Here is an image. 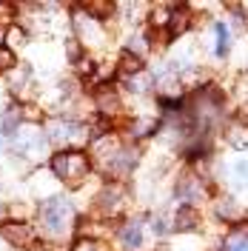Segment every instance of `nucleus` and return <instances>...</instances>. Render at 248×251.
<instances>
[{
	"instance_id": "obj_1",
	"label": "nucleus",
	"mask_w": 248,
	"mask_h": 251,
	"mask_svg": "<svg viewBox=\"0 0 248 251\" xmlns=\"http://www.w3.org/2000/svg\"><path fill=\"white\" fill-rule=\"evenodd\" d=\"M49 166H51V174L57 180H63L72 188H80L92 174V157L80 149H72V151H57L49 160Z\"/></svg>"
},
{
	"instance_id": "obj_2",
	"label": "nucleus",
	"mask_w": 248,
	"mask_h": 251,
	"mask_svg": "<svg viewBox=\"0 0 248 251\" xmlns=\"http://www.w3.org/2000/svg\"><path fill=\"white\" fill-rule=\"evenodd\" d=\"M174 197L180 200V205H194V208H200L202 203H211L214 186L205 183L194 169H186V172L177 174V180H174Z\"/></svg>"
},
{
	"instance_id": "obj_3",
	"label": "nucleus",
	"mask_w": 248,
	"mask_h": 251,
	"mask_svg": "<svg viewBox=\"0 0 248 251\" xmlns=\"http://www.w3.org/2000/svg\"><path fill=\"white\" fill-rule=\"evenodd\" d=\"M74 220V205L66 197H49L40 205V226L49 237H63Z\"/></svg>"
},
{
	"instance_id": "obj_4",
	"label": "nucleus",
	"mask_w": 248,
	"mask_h": 251,
	"mask_svg": "<svg viewBox=\"0 0 248 251\" xmlns=\"http://www.w3.org/2000/svg\"><path fill=\"white\" fill-rule=\"evenodd\" d=\"M211 214H214L223 226H231V228L243 226L248 220L246 205L240 203L237 197H231L228 191H214V197H211Z\"/></svg>"
},
{
	"instance_id": "obj_5",
	"label": "nucleus",
	"mask_w": 248,
	"mask_h": 251,
	"mask_svg": "<svg viewBox=\"0 0 248 251\" xmlns=\"http://www.w3.org/2000/svg\"><path fill=\"white\" fill-rule=\"evenodd\" d=\"M125 203H128V191H125L123 183H106V186L100 188V194L94 197L97 211H100V214H106V217L120 214Z\"/></svg>"
},
{
	"instance_id": "obj_6",
	"label": "nucleus",
	"mask_w": 248,
	"mask_h": 251,
	"mask_svg": "<svg viewBox=\"0 0 248 251\" xmlns=\"http://www.w3.org/2000/svg\"><path fill=\"white\" fill-rule=\"evenodd\" d=\"M137 163H140V151L134 146H117V149L106 157V172H109V177H114V183H117V177H128V174L134 172Z\"/></svg>"
},
{
	"instance_id": "obj_7",
	"label": "nucleus",
	"mask_w": 248,
	"mask_h": 251,
	"mask_svg": "<svg viewBox=\"0 0 248 251\" xmlns=\"http://www.w3.org/2000/svg\"><path fill=\"white\" fill-rule=\"evenodd\" d=\"M0 240L9 243L12 249H26L34 240V231L26 220H3L0 223Z\"/></svg>"
},
{
	"instance_id": "obj_8",
	"label": "nucleus",
	"mask_w": 248,
	"mask_h": 251,
	"mask_svg": "<svg viewBox=\"0 0 248 251\" xmlns=\"http://www.w3.org/2000/svg\"><path fill=\"white\" fill-rule=\"evenodd\" d=\"M94 109L100 111V117H114V114H120V111H123V100H120L117 89H111V86H97V89H94Z\"/></svg>"
},
{
	"instance_id": "obj_9",
	"label": "nucleus",
	"mask_w": 248,
	"mask_h": 251,
	"mask_svg": "<svg viewBox=\"0 0 248 251\" xmlns=\"http://www.w3.org/2000/svg\"><path fill=\"white\" fill-rule=\"evenodd\" d=\"M171 226H174V231H180V234H194V231H200L202 228L200 208H194V205H177Z\"/></svg>"
},
{
	"instance_id": "obj_10",
	"label": "nucleus",
	"mask_w": 248,
	"mask_h": 251,
	"mask_svg": "<svg viewBox=\"0 0 248 251\" xmlns=\"http://www.w3.org/2000/svg\"><path fill=\"white\" fill-rule=\"evenodd\" d=\"M194 9L186 6V3H174V15H171V23H169V34L171 40H177V37H183L191 26H194Z\"/></svg>"
},
{
	"instance_id": "obj_11",
	"label": "nucleus",
	"mask_w": 248,
	"mask_h": 251,
	"mask_svg": "<svg viewBox=\"0 0 248 251\" xmlns=\"http://www.w3.org/2000/svg\"><path fill=\"white\" fill-rule=\"evenodd\" d=\"M160 126H163L160 117H134L131 126H128V134L134 140H146V137H154L157 131H160Z\"/></svg>"
},
{
	"instance_id": "obj_12",
	"label": "nucleus",
	"mask_w": 248,
	"mask_h": 251,
	"mask_svg": "<svg viewBox=\"0 0 248 251\" xmlns=\"http://www.w3.org/2000/svg\"><path fill=\"white\" fill-rule=\"evenodd\" d=\"M117 237H120V243H123L125 251H137L143 246V226H140V220H131V223L120 226Z\"/></svg>"
},
{
	"instance_id": "obj_13",
	"label": "nucleus",
	"mask_w": 248,
	"mask_h": 251,
	"mask_svg": "<svg viewBox=\"0 0 248 251\" xmlns=\"http://www.w3.org/2000/svg\"><path fill=\"white\" fill-rule=\"evenodd\" d=\"M117 72L123 75V80L134 77V75H140V72H146V63H143V57H137V54H131V51H120V57H117Z\"/></svg>"
},
{
	"instance_id": "obj_14",
	"label": "nucleus",
	"mask_w": 248,
	"mask_h": 251,
	"mask_svg": "<svg viewBox=\"0 0 248 251\" xmlns=\"http://www.w3.org/2000/svg\"><path fill=\"white\" fill-rule=\"evenodd\" d=\"M171 15H174V3H157L151 6L149 12V23H151V31H169V23H171Z\"/></svg>"
},
{
	"instance_id": "obj_15",
	"label": "nucleus",
	"mask_w": 248,
	"mask_h": 251,
	"mask_svg": "<svg viewBox=\"0 0 248 251\" xmlns=\"http://www.w3.org/2000/svg\"><path fill=\"white\" fill-rule=\"evenodd\" d=\"M74 26H77L80 37L86 40V46H92V43H97V40H103V31H100V23L94 20V17H77L74 20Z\"/></svg>"
},
{
	"instance_id": "obj_16",
	"label": "nucleus",
	"mask_w": 248,
	"mask_h": 251,
	"mask_svg": "<svg viewBox=\"0 0 248 251\" xmlns=\"http://www.w3.org/2000/svg\"><path fill=\"white\" fill-rule=\"evenodd\" d=\"M214 37H217V46H214V54L217 57H225L228 54V49H231V29H228V23L225 20H214Z\"/></svg>"
},
{
	"instance_id": "obj_17",
	"label": "nucleus",
	"mask_w": 248,
	"mask_h": 251,
	"mask_svg": "<svg viewBox=\"0 0 248 251\" xmlns=\"http://www.w3.org/2000/svg\"><path fill=\"white\" fill-rule=\"evenodd\" d=\"M154 86H157V80H154V75H151L149 69L125 80V89H128V92H134V94H149Z\"/></svg>"
},
{
	"instance_id": "obj_18",
	"label": "nucleus",
	"mask_w": 248,
	"mask_h": 251,
	"mask_svg": "<svg viewBox=\"0 0 248 251\" xmlns=\"http://www.w3.org/2000/svg\"><path fill=\"white\" fill-rule=\"evenodd\" d=\"M83 12L89 17H94L97 23H106V20H111V15L117 12V6H114V3H83Z\"/></svg>"
},
{
	"instance_id": "obj_19",
	"label": "nucleus",
	"mask_w": 248,
	"mask_h": 251,
	"mask_svg": "<svg viewBox=\"0 0 248 251\" xmlns=\"http://www.w3.org/2000/svg\"><path fill=\"white\" fill-rule=\"evenodd\" d=\"M231 177L240 188H248V157H234L231 160Z\"/></svg>"
},
{
	"instance_id": "obj_20",
	"label": "nucleus",
	"mask_w": 248,
	"mask_h": 251,
	"mask_svg": "<svg viewBox=\"0 0 248 251\" xmlns=\"http://www.w3.org/2000/svg\"><path fill=\"white\" fill-rule=\"evenodd\" d=\"M74 251H109V246H106L103 240H94V237H83V240H77Z\"/></svg>"
},
{
	"instance_id": "obj_21",
	"label": "nucleus",
	"mask_w": 248,
	"mask_h": 251,
	"mask_svg": "<svg viewBox=\"0 0 248 251\" xmlns=\"http://www.w3.org/2000/svg\"><path fill=\"white\" fill-rule=\"evenodd\" d=\"M151 228H154V234H157V237H169L171 231H174V226H171L166 217H160V214L151 220Z\"/></svg>"
},
{
	"instance_id": "obj_22",
	"label": "nucleus",
	"mask_w": 248,
	"mask_h": 251,
	"mask_svg": "<svg viewBox=\"0 0 248 251\" xmlns=\"http://www.w3.org/2000/svg\"><path fill=\"white\" fill-rule=\"evenodd\" d=\"M0 149H3V140H0Z\"/></svg>"
},
{
	"instance_id": "obj_23",
	"label": "nucleus",
	"mask_w": 248,
	"mask_h": 251,
	"mask_svg": "<svg viewBox=\"0 0 248 251\" xmlns=\"http://www.w3.org/2000/svg\"><path fill=\"white\" fill-rule=\"evenodd\" d=\"M163 251H166V249H163Z\"/></svg>"
}]
</instances>
